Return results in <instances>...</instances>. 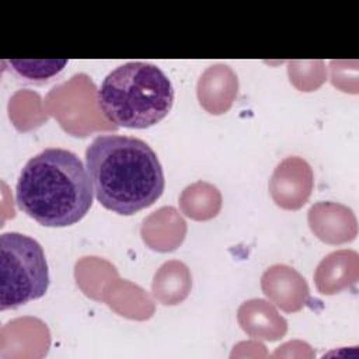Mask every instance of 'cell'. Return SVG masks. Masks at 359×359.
Segmentation results:
<instances>
[{
  "label": "cell",
  "instance_id": "7a4b0ae2",
  "mask_svg": "<svg viewBox=\"0 0 359 359\" xmlns=\"http://www.w3.org/2000/svg\"><path fill=\"white\" fill-rule=\"evenodd\" d=\"M93 184L77 154L49 147L22 167L17 185V206L46 227L79 223L93 206Z\"/></svg>",
  "mask_w": 359,
  "mask_h": 359
},
{
  "label": "cell",
  "instance_id": "3957f363",
  "mask_svg": "<svg viewBox=\"0 0 359 359\" xmlns=\"http://www.w3.org/2000/svg\"><path fill=\"white\" fill-rule=\"evenodd\" d=\"M97 101L104 116L116 126L146 129L168 115L174 87L156 65L128 62L105 76Z\"/></svg>",
  "mask_w": 359,
  "mask_h": 359
},
{
  "label": "cell",
  "instance_id": "5b68a950",
  "mask_svg": "<svg viewBox=\"0 0 359 359\" xmlns=\"http://www.w3.org/2000/svg\"><path fill=\"white\" fill-rule=\"evenodd\" d=\"M11 69L27 80H48L63 70L67 60H8Z\"/></svg>",
  "mask_w": 359,
  "mask_h": 359
},
{
  "label": "cell",
  "instance_id": "6da1fadb",
  "mask_svg": "<svg viewBox=\"0 0 359 359\" xmlns=\"http://www.w3.org/2000/svg\"><path fill=\"white\" fill-rule=\"evenodd\" d=\"M86 167L95 199L118 215H135L163 195L161 163L142 139L100 135L86 149Z\"/></svg>",
  "mask_w": 359,
  "mask_h": 359
},
{
  "label": "cell",
  "instance_id": "277c9868",
  "mask_svg": "<svg viewBox=\"0 0 359 359\" xmlns=\"http://www.w3.org/2000/svg\"><path fill=\"white\" fill-rule=\"evenodd\" d=\"M0 310L17 309L42 297L49 286V269L41 244L17 231L0 236Z\"/></svg>",
  "mask_w": 359,
  "mask_h": 359
}]
</instances>
